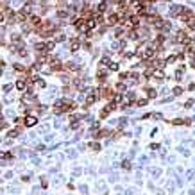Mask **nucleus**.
<instances>
[{"mask_svg":"<svg viewBox=\"0 0 195 195\" xmlns=\"http://www.w3.org/2000/svg\"><path fill=\"white\" fill-rule=\"evenodd\" d=\"M16 88L18 90H25V81H18L16 82Z\"/></svg>","mask_w":195,"mask_h":195,"instance_id":"f03ea898","label":"nucleus"},{"mask_svg":"<svg viewBox=\"0 0 195 195\" xmlns=\"http://www.w3.org/2000/svg\"><path fill=\"white\" fill-rule=\"evenodd\" d=\"M4 127H5V123H0V129H4Z\"/></svg>","mask_w":195,"mask_h":195,"instance_id":"0eeeda50","label":"nucleus"},{"mask_svg":"<svg viewBox=\"0 0 195 195\" xmlns=\"http://www.w3.org/2000/svg\"><path fill=\"white\" fill-rule=\"evenodd\" d=\"M123 168H131V163L129 161H123Z\"/></svg>","mask_w":195,"mask_h":195,"instance_id":"39448f33","label":"nucleus"},{"mask_svg":"<svg viewBox=\"0 0 195 195\" xmlns=\"http://www.w3.org/2000/svg\"><path fill=\"white\" fill-rule=\"evenodd\" d=\"M0 22H4V14H0Z\"/></svg>","mask_w":195,"mask_h":195,"instance_id":"423d86ee","label":"nucleus"},{"mask_svg":"<svg viewBox=\"0 0 195 195\" xmlns=\"http://www.w3.org/2000/svg\"><path fill=\"white\" fill-rule=\"evenodd\" d=\"M18 132H20V131H18V129H14V131H11V132H9V136H11V138H16V136H18Z\"/></svg>","mask_w":195,"mask_h":195,"instance_id":"20e7f679","label":"nucleus"},{"mask_svg":"<svg viewBox=\"0 0 195 195\" xmlns=\"http://www.w3.org/2000/svg\"><path fill=\"white\" fill-rule=\"evenodd\" d=\"M70 48H72V50H77V48H79V41H77V39L72 41V47H70Z\"/></svg>","mask_w":195,"mask_h":195,"instance_id":"7ed1b4c3","label":"nucleus"},{"mask_svg":"<svg viewBox=\"0 0 195 195\" xmlns=\"http://www.w3.org/2000/svg\"><path fill=\"white\" fill-rule=\"evenodd\" d=\"M38 120H36V117H27L25 118V125H34Z\"/></svg>","mask_w":195,"mask_h":195,"instance_id":"f257e3e1","label":"nucleus"}]
</instances>
